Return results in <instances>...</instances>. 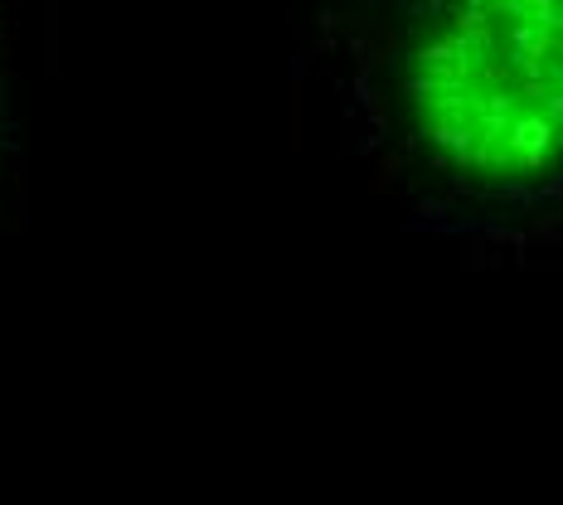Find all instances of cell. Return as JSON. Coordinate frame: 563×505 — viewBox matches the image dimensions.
<instances>
[{"instance_id": "6da1fadb", "label": "cell", "mask_w": 563, "mask_h": 505, "mask_svg": "<svg viewBox=\"0 0 563 505\" xmlns=\"http://www.w3.org/2000/svg\"><path fill=\"white\" fill-rule=\"evenodd\" d=\"M374 88L428 190L515 205L563 185V0H384Z\"/></svg>"}, {"instance_id": "7a4b0ae2", "label": "cell", "mask_w": 563, "mask_h": 505, "mask_svg": "<svg viewBox=\"0 0 563 505\" xmlns=\"http://www.w3.org/2000/svg\"><path fill=\"white\" fill-rule=\"evenodd\" d=\"M0 166H5V74H0Z\"/></svg>"}]
</instances>
